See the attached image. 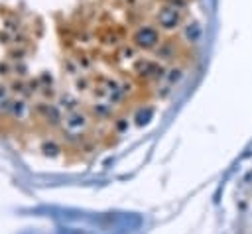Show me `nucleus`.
Instances as JSON below:
<instances>
[{"label": "nucleus", "mask_w": 252, "mask_h": 234, "mask_svg": "<svg viewBox=\"0 0 252 234\" xmlns=\"http://www.w3.org/2000/svg\"><path fill=\"white\" fill-rule=\"evenodd\" d=\"M183 33H185V37H187L191 43H197V41L201 39V35H203V28H201V24H199L197 20H193V22H189V24L185 26Z\"/></svg>", "instance_id": "1"}]
</instances>
